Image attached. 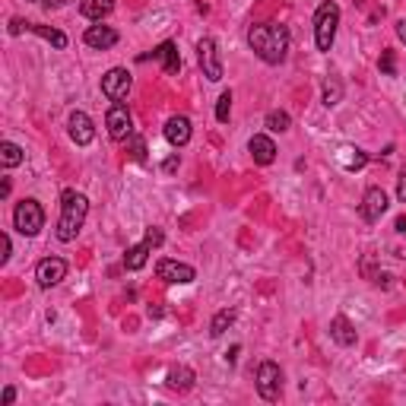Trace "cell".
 <instances>
[{
  "instance_id": "29",
  "label": "cell",
  "mask_w": 406,
  "mask_h": 406,
  "mask_svg": "<svg viewBox=\"0 0 406 406\" xmlns=\"http://www.w3.org/2000/svg\"><path fill=\"white\" fill-rule=\"evenodd\" d=\"M378 67H381L384 77H394V73H397V54L388 48V51L381 54V64H378Z\"/></svg>"
},
{
  "instance_id": "33",
  "label": "cell",
  "mask_w": 406,
  "mask_h": 406,
  "mask_svg": "<svg viewBox=\"0 0 406 406\" xmlns=\"http://www.w3.org/2000/svg\"><path fill=\"white\" fill-rule=\"evenodd\" d=\"M394 229H397V235H406V213H403V216H397Z\"/></svg>"
},
{
  "instance_id": "13",
  "label": "cell",
  "mask_w": 406,
  "mask_h": 406,
  "mask_svg": "<svg viewBox=\"0 0 406 406\" xmlns=\"http://www.w3.org/2000/svg\"><path fill=\"white\" fill-rule=\"evenodd\" d=\"M67 133H70V140L77 146H89L92 140H96V127H92V118L86 111H73L70 118H67Z\"/></svg>"
},
{
  "instance_id": "5",
  "label": "cell",
  "mask_w": 406,
  "mask_h": 406,
  "mask_svg": "<svg viewBox=\"0 0 406 406\" xmlns=\"http://www.w3.org/2000/svg\"><path fill=\"white\" fill-rule=\"evenodd\" d=\"M257 394L267 403H276L282 394V368L276 362H260L257 365Z\"/></svg>"
},
{
  "instance_id": "23",
  "label": "cell",
  "mask_w": 406,
  "mask_h": 406,
  "mask_svg": "<svg viewBox=\"0 0 406 406\" xmlns=\"http://www.w3.org/2000/svg\"><path fill=\"white\" fill-rule=\"evenodd\" d=\"M321 102L327 108H334V105H340V102H343V83H340V77H327V79H324Z\"/></svg>"
},
{
  "instance_id": "14",
  "label": "cell",
  "mask_w": 406,
  "mask_h": 406,
  "mask_svg": "<svg viewBox=\"0 0 406 406\" xmlns=\"http://www.w3.org/2000/svg\"><path fill=\"white\" fill-rule=\"evenodd\" d=\"M384 213H388V194H384L381 187H368L362 197V207H358V216H362L365 222H378Z\"/></svg>"
},
{
  "instance_id": "30",
  "label": "cell",
  "mask_w": 406,
  "mask_h": 406,
  "mask_svg": "<svg viewBox=\"0 0 406 406\" xmlns=\"http://www.w3.org/2000/svg\"><path fill=\"white\" fill-rule=\"evenodd\" d=\"M397 200L406 203V165L400 168V178H397Z\"/></svg>"
},
{
  "instance_id": "12",
  "label": "cell",
  "mask_w": 406,
  "mask_h": 406,
  "mask_svg": "<svg viewBox=\"0 0 406 406\" xmlns=\"http://www.w3.org/2000/svg\"><path fill=\"white\" fill-rule=\"evenodd\" d=\"M67 270H70L67 260H60V257H45L35 267V280L42 289H51V286H57L60 280H67Z\"/></svg>"
},
{
  "instance_id": "8",
  "label": "cell",
  "mask_w": 406,
  "mask_h": 406,
  "mask_svg": "<svg viewBox=\"0 0 406 406\" xmlns=\"http://www.w3.org/2000/svg\"><path fill=\"white\" fill-rule=\"evenodd\" d=\"M133 86V77L131 70H124V67H111V70L102 77V96L108 102H124L127 92H131Z\"/></svg>"
},
{
  "instance_id": "9",
  "label": "cell",
  "mask_w": 406,
  "mask_h": 406,
  "mask_svg": "<svg viewBox=\"0 0 406 406\" xmlns=\"http://www.w3.org/2000/svg\"><path fill=\"white\" fill-rule=\"evenodd\" d=\"M197 57H200V67H203V77L209 83H219L222 79V57H219V48H216L213 38H200L197 42Z\"/></svg>"
},
{
  "instance_id": "6",
  "label": "cell",
  "mask_w": 406,
  "mask_h": 406,
  "mask_svg": "<svg viewBox=\"0 0 406 406\" xmlns=\"http://www.w3.org/2000/svg\"><path fill=\"white\" fill-rule=\"evenodd\" d=\"M105 127H108V137L111 140L127 143V137L133 133V118L124 102H111V108H108V114H105Z\"/></svg>"
},
{
  "instance_id": "26",
  "label": "cell",
  "mask_w": 406,
  "mask_h": 406,
  "mask_svg": "<svg viewBox=\"0 0 406 406\" xmlns=\"http://www.w3.org/2000/svg\"><path fill=\"white\" fill-rule=\"evenodd\" d=\"M267 131H273V133H282V131H289V124H292V118H289L286 111H270L267 114Z\"/></svg>"
},
{
  "instance_id": "2",
  "label": "cell",
  "mask_w": 406,
  "mask_h": 406,
  "mask_svg": "<svg viewBox=\"0 0 406 406\" xmlns=\"http://www.w3.org/2000/svg\"><path fill=\"white\" fill-rule=\"evenodd\" d=\"M86 216H89V200L83 197L79 191H73V187H67L64 194H60V219H57V241H73L79 235V229H83Z\"/></svg>"
},
{
  "instance_id": "19",
  "label": "cell",
  "mask_w": 406,
  "mask_h": 406,
  "mask_svg": "<svg viewBox=\"0 0 406 406\" xmlns=\"http://www.w3.org/2000/svg\"><path fill=\"white\" fill-rule=\"evenodd\" d=\"M330 336H334L340 346H356V340H358L356 327H353V324H349L343 314H336L334 321H330Z\"/></svg>"
},
{
  "instance_id": "18",
  "label": "cell",
  "mask_w": 406,
  "mask_h": 406,
  "mask_svg": "<svg viewBox=\"0 0 406 406\" xmlns=\"http://www.w3.org/2000/svg\"><path fill=\"white\" fill-rule=\"evenodd\" d=\"M153 57L162 60V70L168 73V77H175V73L181 70V57H178V45L175 42H162L159 48L153 51Z\"/></svg>"
},
{
  "instance_id": "10",
  "label": "cell",
  "mask_w": 406,
  "mask_h": 406,
  "mask_svg": "<svg viewBox=\"0 0 406 406\" xmlns=\"http://www.w3.org/2000/svg\"><path fill=\"white\" fill-rule=\"evenodd\" d=\"M19 32H35L38 38H45V42H51L57 51L67 48V35L60 29H54V26H38V23H26V19H10V35H19Z\"/></svg>"
},
{
  "instance_id": "21",
  "label": "cell",
  "mask_w": 406,
  "mask_h": 406,
  "mask_svg": "<svg viewBox=\"0 0 406 406\" xmlns=\"http://www.w3.org/2000/svg\"><path fill=\"white\" fill-rule=\"evenodd\" d=\"M336 159H340V165L346 168V172H358V168L368 165V153L358 150V146H343V150L336 153Z\"/></svg>"
},
{
  "instance_id": "16",
  "label": "cell",
  "mask_w": 406,
  "mask_h": 406,
  "mask_svg": "<svg viewBox=\"0 0 406 406\" xmlns=\"http://www.w3.org/2000/svg\"><path fill=\"white\" fill-rule=\"evenodd\" d=\"M118 32L111 29V26H89L86 29V35H83V42L89 45V48H96V51H108V48H114L118 45Z\"/></svg>"
},
{
  "instance_id": "1",
  "label": "cell",
  "mask_w": 406,
  "mask_h": 406,
  "mask_svg": "<svg viewBox=\"0 0 406 406\" xmlns=\"http://www.w3.org/2000/svg\"><path fill=\"white\" fill-rule=\"evenodd\" d=\"M248 45L263 64L276 67L286 60L289 54V29L286 26H276V23H260L248 29Z\"/></svg>"
},
{
  "instance_id": "3",
  "label": "cell",
  "mask_w": 406,
  "mask_h": 406,
  "mask_svg": "<svg viewBox=\"0 0 406 406\" xmlns=\"http://www.w3.org/2000/svg\"><path fill=\"white\" fill-rule=\"evenodd\" d=\"M336 26H340V6L334 0H324L314 13V45L317 51H330L336 38Z\"/></svg>"
},
{
  "instance_id": "36",
  "label": "cell",
  "mask_w": 406,
  "mask_h": 406,
  "mask_svg": "<svg viewBox=\"0 0 406 406\" xmlns=\"http://www.w3.org/2000/svg\"><path fill=\"white\" fill-rule=\"evenodd\" d=\"M0 197H10V178H4V185H0Z\"/></svg>"
},
{
  "instance_id": "28",
  "label": "cell",
  "mask_w": 406,
  "mask_h": 406,
  "mask_svg": "<svg viewBox=\"0 0 406 406\" xmlns=\"http://www.w3.org/2000/svg\"><path fill=\"white\" fill-rule=\"evenodd\" d=\"M229 114H232V92H222L219 102H216V121H219V124H226Z\"/></svg>"
},
{
  "instance_id": "17",
  "label": "cell",
  "mask_w": 406,
  "mask_h": 406,
  "mask_svg": "<svg viewBox=\"0 0 406 406\" xmlns=\"http://www.w3.org/2000/svg\"><path fill=\"white\" fill-rule=\"evenodd\" d=\"M191 121L185 118V114H175V118L165 121V140L172 146H187L191 143Z\"/></svg>"
},
{
  "instance_id": "20",
  "label": "cell",
  "mask_w": 406,
  "mask_h": 406,
  "mask_svg": "<svg viewBox=\"0 0 406 406\" xmlns=\"http://www.w3.org/2000/svg\"><path fill=\"white\" fill-rule=\"evenodd\" d=\"M194 371L187 368V365H175V368H168V388L178 390V394H187V390L194 388Z\"/></svg>"
},
{
  "instance_id": "7",
  "label": "cell",
  "mask_w": 406,
  "mask_h": 406,
  "mask_svg": "<svg viewBox=\"0 0 406 406\" xmlns=\"http://www.w3.org/2000/svg\"><path fill=\"white\" fill-rule=\"evenodd\" d=\"M155 276H159L162 282H168V286H187V282L197 280V270H194L191 263H181V260H172V257H162V260L155 263Z\"/></svg>"
},
{
  "instance_id": "22",
  "label": "cell",
  "mask_w": 406,
  "mask_h": 406,
  "mask_svg": "<svg viewBox=\"0 0 406 406\" xmlns=\"http://www.w3.org/2000/svg\"><path fill=\"white\" fill-rule=\"evenodd\" d=\"M111 10H114V0H83V4H79V13H83L86 19H96V23H102Z\"/></svg>"
},
{
  "instance_id": "31",
  "label": "cell",
  "mask_w": 406,
  "mask_h": 406,
  "mask_svg": "<svg viewBox=\"0 0 406 406\" xmlns=\"http://www.w3.org/2000/svg\"><path fill=\"white\" fill-rule=\"evenodd\" d=\"M0 245H4V254H0V263H6V260H10V254H13V241H10V235H4V238H0Z\"/></svg>"
},
{
  "instance_id": "4",
  "label": "cell",
  "mask_w": 406,
  "mask_h": 406,
  "mask_svg": "<svg viewBox=\"0 0 406 406\" xmlns=\"http://www.w3.org/2000/svg\"><path fill=\"white\" fill-rule=\"evenodd\" d=\"M13 229L26 238H35L45 229V209L38 200H19L16 209H13Z\"/></svg>"
},
{
  "instance_id": "24",
  "label": "cell",
  "mask_w": 406,
  "mask_h": 406,
  "mask_svg": "<svg viewBox=\"0 0 406 406\" xmlns=\"http://www.w3.org/2000/svg\"><path fill=\"white\" fill-rule=\"evenodd\" d=\"M23 159H26V153L19 143H13V140H4V143H0V165L4 168H16Z\"/></svg>"
},
{
  "instance_id": "35",
  "label": "cell",
  "mask_w": 406,
  "mask_h": 406,
  "mask_svg": "<svg viewBox=\"0 0 406 406\" xmlns=\"http://www.w3.org/2000/svg\"><path fill=\"white\" fill-rule=\"evenodd\" d=\"M16 400V388H4V403H13Z\"/></svg>"
},
{
  "instance_id": "15",
  "label": "cell",
  "mask_w": 406,
  "mask_h": 406,
  "mask_svg": "<svg viewBox=\"0 0 406 406\" xmlns=\"http://www.w3.org/2000/svg\"><path fill=\"white\" fill-rule=\"evenodd\" d=\"M248 153L257 165H273L276 162V143L267 137V133H254L251 143H248Z\"/></svg>"
},
{
  "instance_id": "25",
  "label": "cell",
  "mask_w": 406,
  "mask_h": 406,
  "mask_svg": "<svg viewBox=\"0 0 406 406\" xmlns=\"http://www.w3.org/2000/svg\"><path fill=\"white\" fill-rule=\"evenodd\" d=\"M235 324V311L232 308H222L213 314V321H209V336H222L229 327Z\"/></svg>"
},
{
  "instance_id": "11",
  "label": "cell",
  "mask_w": 406,
  "mask_h": 406,
  "mask_svg": "<svg viewBox=\"0 0 406 406\" xmlns=\"http://www.w3.org/2000/svg\"><path fill=\"white\" fill-rule=\"evenodd\" d=\"M162 238H165V235H162V229H150V232H146V238L140 241V245H133L131 251L124 254V267L127 270H143L146 267V257H150L153 248L162 245Z\"/></svg>"
},
{
  "instance_id": "27",
  "label": "cell",
  "mask_w": 406,
  "mask_h": 406,
  "mask_svg": "<svg viewBox=\"0 0 406 406\" xmlns=\"http://www.w3.org/2000/svg\"><path fill=\"white\" fill-rule=\"evenodd\" d=\"M127 153H131L133 162H146V143H143L140 133H131V137H127Z\"/></svg>"
},
{
  "instance_id": "37",
  "label": "cell",
  "mask_w": 406,
  "mask_h": 406,
  "mask_svg": "<svg viewBox=\"0 0 406 406\" xmlns=\"http://www.w3.org/2000/svg\"><path fill=\"white\" fill-rule=\"evenodd\" d=\"M38 4H42V0H38Z\"/></svg>"
},
{
  "instance_id": "32",
  "label": "cell",
  "mask_w": 406,
  "mask_h": 406,
  "mask_svg": "<svg viewBox=\"0 0 406 406\" xmlns=\"http://www.w3.org/2000/svg\"><path fill=\"white\" fill-rule=\"evenodd\" d=\"M178 168V155H168L165 162H162V172H175Z\"/></svg>"
},
{
  "instance_id": "34",
  "label": "cell",
  "mask_w": 406,
  "mask_h": 406,
  "mask_svg": "<svg viewBox=\"0 0 406 406\" xmlns=\"http://www.w3.org/2000/svg\"><path fill=\"white\" fill-rule=\"evenodd\" d=\"M397 38H400V42L406 45V19H400V23H397Z\"/></svg>"
}]
</instances>
